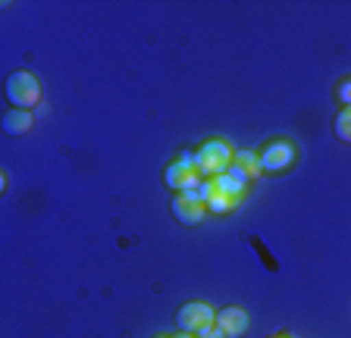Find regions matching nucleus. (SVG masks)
Wrapping results in <instances>:
<instances>
[{
    "label": "nucleus",
    "mask_w": 351,
    "mask_h": 338,
    "mask_svg": "<svg viewBox=\"0 0 351 338\" xmlns=\"http://www.w3.org/2000/svg\"><path fill=\"white\" fill-rule=\"evenodd\" d=\"M336 138L342 144H351V107H342V113L336 116Z\"/></svg>",
    "instance_id": "nucleus-11"
},
{
    "label": "nucleus",
    "mask_w": 351,
    "mask_h": 338,
    "mask_svg": "<svg viewBox=\"0 0 351 338\" xmlns=\"http://www.w3.org/2000/svg\"><path fill=\"white\" fill-rule=\"evenodd\" d=\"M157 338H195V335H189V332H179V335H157Z\"/></svg>",
    "instance_id": "nucleus-14"
},
{
    "label": "nucleus",
    "mask_w": 351,
    "mask_h": 338,
    "mask_svg": "<svg viewBox=\"0 0 351 338\" xmlns=\"http://www.w3.org/2000/svg\"><path fill=\"white\" fill-rule=\"evenodd\" d=\"M32 125H35L32 110H7L3 113V135H10V138H22V135H29Z\"/></svg>",
    "instance_id": "nucleus-9"
},
{
    "label": "nucleus",
    "mask_w": 351,
    "mask_h": 338,
    "mask_svg": "<svg viewBox=\"0 0 351 338\" xmlns=\"http://www.w3.org/2000/svg\"><path fill=\"white\" fill-rule=\"evenodd\" d=\"M270 338H285V335H282V332H273V335H270Z\"/></svg>",
    "instance_id": "nucleus-15"
},
{
    "label": "nucleus",
    "mask_w": 351,
    "mask_h": 338,
    "mask_svg": "<svg viewBox=\"0 0 351 338\" xmlns=\"http://www.w3.org/2000/svg\"><path fill=\"white\" fill-rule=\"evenodd\" d=\"M213 188H217V192H223L226 198H232V200H239V204H241V198H245V192H248V182H245L241 176H235L232 169H229V172H223V176L213 179Z\"/></svg>",
    "instance_id": "nucleus-10"
},
{
    "label": "nucleus",
    "mask_w": 351,
    "mask_h": 338,
    "mask_svg": "<svg viewBox=\"0 0 351 338\" xmlns=\"http://www.w3.org/2000/svg\"><path fill=\"white\" fill-rule=\"evenodd\" d=\"M213 326L226 338H241L248 332V313L241 307H223V310H217V323Z\"/></svg>",
    "instance_id": "nucleus-7"
},
{
    "label": "nucleus",
    "mask_w": 351,
    "mask_h": 338,
    "mask_svg": "<svg viewBox=\"0 0 351 338\" xmlns=\"http://www.w3.org/2000/svg\"><path fill=\"white\" fill-rule=\"evenodd\" d=\"M261 169L263 172H285V169H292L295 166V160H298V147L292 144L289 138H276V141H270V144L263 147L261 154Z\"/></svg>",
    "instance_id": "nucleus-4"
},
{
    "label": "nucleus",
    "mask_w": 351,
    "mask_h": 338,
    "mask_svg": "<svg viewBox=\"0 0 351 338\" xmlns=\"http://www.w3.org/2000/svg\"><path fill=\"white\" fill-rule=\"evenodd\" d=\"M169 210H173L176 222H182V226H201V222H204V216L210 213L204 200H197L195 194H173Z\"/></svg>",
    "instance_id": "nucleus-6"
},
{
    "label": "nucleus",
    "mask_w": 351,
    "mask_h": 338,
    "mask_svg": "<svg viewBox=\"0 0 351 338\" xmlns=\"http://www.w3.org/2000/svg\"><path fill=\"white\" fill-rule=\"evenodd\" d=\"M336 97H339V103L342 107H351V79H342L336 85Z\"/></svg>",
    "instance_id": "nucleus-12"
},
{
    "label": "nucleus",
    "mask_w": 351,
    "mask_h": 338,
    "mask_svg": "<svg viewBox=\"0 0 351 338\" xmlns=\"http://www.w3.org/2000/svg\"><path fill=\"white\" fill-rule=\"evenodd\" d=\"M176 323H179V332H189V335H197L201 329L217 323V310L204 301H191L182 304L179 313H176Z\"/></svg>",
    "instance_id": "nucleus-5"
},
{
    "label": "nucleus",
    "mask_w": 351,
    "mask_h": 338,
    "mask_svg": "<svg viewBox=\"0 0 351 338\" xmlns=\"http://www.w3.org/2000/svg\"><path fill=\"white\" fill-rule=\"evenodd\" d=\"M232 160H235V151L219 138L204 141V144L195 151V169L201 179H217V176H223V172H229Z\"/></svg>",
    "instance_id": "nucleus-1"
},
{
    "label": "nucleus",
    "mask_w": 351,
    "mask_h": 338,
    "mask_svg": "<svg viewBox=\"0 0 351 338\" xmlns=\"http://www.w3.org/2000/svg\"><path fill=\"white\" fill-rule=\"evenodd\" d=\"M3 94H7V101L13 103V110H35L38 103H41V81H38L32 73L19 69V73L7 75Z\"/></svg>",
    "instance_id": "nucleus-2"
},
{
    "label": "nucleus",
    "mask_w": 351,
    "mask_h": 338,
    "mask_svg": "<svg viewBox=\"0 0 351 338\" xmlns=\"http://www.w3.org/2000/svg\"><path fill=\"white\" fill-rule=\"evenodd\" d=\"M163 182H167V188L173 194H191L195 192L197 185L204 182L195 169V151H185V154L176 157V160L167 166V172H163Z\"/></svg>",
    "instance_id": "nucleus-3"
},
{
    "label": "nucleus",
    "mask_w": 351,
    "mask_h": 338,
    "mask_svg": "<svg viewBox=\"0 0 351 338\" xmlns=\"http://www.w3.org/2000/svg\"><path fill=\"white\" fill-rule=\"evenodd\" d=\"M235 172V176H241L245 182H257V179L263 176V169H261V157L254 154V151H235V160L232 166H229Z\"/></svg>",
    "instance_id": "nucleus-8"
},
{
    "label": "nucleus",
    "mask_w": 351,
    "mask_h": 338,
    "mask_svg": "<svg viewBox=\"0 0 351 338\" xmlns=\"http://www.w3.org/2000/svg\"><path fill=\"white\" fill-rule=\"evenodd\" d=\"M195 338H226V335H223V332H219L217 326H207V329H201Z\"/></svg>",
    "instance_id": "nucleus-13"
}]
</instances>
